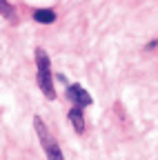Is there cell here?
Returning <instances> with one entry per match:
<instances>
[{
    "label": "cell",
    "instance_id": "3",
    "mask_svg": "<svg viewBox=\"0 0 158 160\" xmlns=\"http://www.w3.org/2000/svg\"><path fill=\"white\" fill-rule=\"evenodd\" d=\"M65 96H67L69 102H74V105H78V107H89V105L94 102L91 96H89V91H87V89H83V85H76V82L67 85Z\"/></svg>",
    "mask_w": 158,
    "mask_h": 160
},
{
    "label": "cell",
    "instance_id": "1",
    "mask_svg": "<svg viewBox=\"0 0 158 160\" xmlns=\"http://www.w3.org/2000/svg\"><path fill=\"white\" fill-rule=\"evenodd\" d=\"M36 80L38 87L45 93L47 100H56V87H54V73H51V60L43 47H36Z\"/></svg>",
    "mask_w": 158,
    "mask_h": 160
},
{
    "label": "cell",
    "instance_id": "2",
    "mask_svg": "<svg viewBox=\"0 0 158 160\" xmlns=\"http://www.w3.org/2000/svg\"><path fill=\"white\" fill-rule=\"evenodd\" d=\"M33 129H36L38 140H40V145H43V149H45V153H47V158H49V160H65V156H63L60 147H58V142L54 140L51 131L47 129V125L43 122V118H38V116L33 118Z\"/></svg>",
    "mask_w": 158,
    "mask_h": 160
},
{
    "label": "cell",
    "instance_id": "4",
    "mask_svg": "<svg viewBox=\"0 0 158 160\" xmlns=\"http://www.w3.org/2000/svg\"><path fill=\"white\" fill-rule=\"evenodd\" d=\"M69 122H71V127H74V131L76 133H85V113H83V107H78V105H74L71 109H69Z\"/></svg>",
    "mask_w": 158,
    "mask_h": 160
},
{
    "label": "cell",
    "instance_id": "6",
    "mask_svg": "<svg viewBox=\"0 0 158 160\" xmlns=\"http://www.w3.org/2000/svg\"><path fill=\"white\" fill-rule=\"evenodd\" d=\"M0 13H3L7 20H11V22H18L16 9H13V5L9 2V0H0Z\"/></svg>",
    "mask_w": 158,
    "mask_h": 160
},
{
    "label": "cell",
    "instance_id": "5",
    "mask_svg": "<svg viewBox=\"0 0 158 160\" xmlns=\"http://www.w3.org/2000/svg\"><path fill=\"white\" fill-rule=\"evenodd\" d=\"M33 20L38 25H51V22H56V11L54 9H36Z\"/></svg>",
    "mask_w": 158,
    "mask_h": 160
}]
</instances>
